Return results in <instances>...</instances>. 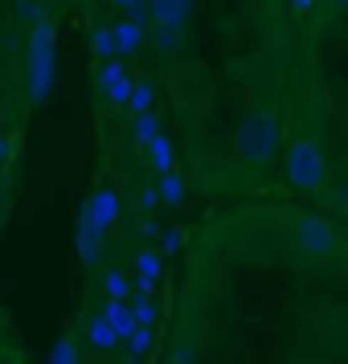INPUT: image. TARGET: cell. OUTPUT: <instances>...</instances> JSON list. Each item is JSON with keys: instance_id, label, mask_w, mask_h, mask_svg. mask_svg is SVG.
I'll return each mask as SVG.
<instances>
[{"instance_id": "cell-12", "label": "cell", "mask_w": 348, "mask_h": 364, "mask_svg": "<svg viewBox=\"0 0 348 364\" xmlns=\"http://www.w3.org/2000/svg\"><path fill=\"white\" fill-rule=\"evenodd\" d=\"M115 46H119V58H123V53H135L139 46H144V25H139L135 17L119 21L115 25Z\"/></svg>"}, {"instance_id": "cell-20", "label": "cell", "mask_w": 348, "mask_h": 364, "mask_svg": "<svg viewBox=\"0 0 348 364\" xmlns=\"http://www.w3.org/2000/svg\"><path fill=\"white\" fill-rule=\"evenodd\" d=\"M127 344H132V356H144V352L152 348V328H148V323H139V328H135V336L127 340Z\"/></svg>"}, {"instance_id": "cell-2", "label": "cell", "mask_w": 348, "mask_h": 364, "mask_svg": "<svg viewBox=\"0 0 348 364\" xmlns=\"http://www.w3.org/2000/svg\"><path fill=\"white\" fill-rule=\"evenodd\" d=\"M25 86H29V102H46L53 86V21L41 17L29 25V41H25Z\"/></svg>"}, {"instance_id": "cell-3", "label": "cell", "mask_w": 348, "mask_h": 364, "mask_svg": "<svg viewBox=\"0 0 348 364\" xmlns=\"http://www.w3.org/2000/svg\"><path fill=\"white\" fill-rule=\"evenodd\" d=\"M279 156V119L270 111H250L238 123V160L246 168H266Z\"/></svg>"}, {"instance_id": "cell-5", "label": "cell", "mask_w": 348, "mask_h": 364, "mask_svg": "<svg viewBox=\"0 0 348 364\" xmlns=\"http://www.w3.org/2000/svg\"><path fill=\"white\" fill-rule=\"evenodd\" d=\"M148 4H152V29L160 37V46L172 41L193 17V0H148Z\"/></svg>"}, {"instance_id": "cell-14", "label": "cell", "mask_w": 348, "mask_h": 364, "mask_svg": "<svg viewBox=\"0 0 348 364\" xmlns=\"http://www.w3.org/2000/svg\"><path fill=\"white\" fill-rule=\"evenodd\" d=\"M90 50H95V58H119V46H115V25H95L90 29Z\"/></svg>"}, {"instance_id": "cell-18", "label": "cell", "mask_w": 348, "mask_h": 364, "mask_svg": "<svg viewBox=\"0 0 348 364\" xmlns=\"http://www.w3.org/2000/svg\"><path fill=\"white\" fill-rule=\"evenodd\" d=\"M50 364H78V344H74V336H62L50 352Z\"/></svg>"}, {"instance_id": "cell-19", "label": "cell", "mask_w": 348, "mask_h": 364, "mask_svg": "<svg viewBox=\"0 0 348 364\" xmlns=\"http://www.w3.org/2000/svg\"><path fill=\"white\" fill-rule=\"evenodd\" d=\"M132 307H135V319H139V323H156V307H152V299L148 295H135L132 299Z\"/></svg>"}, {"instance_id": "cell-24", "label": "cell", "mask_w": 348, "mask_h": 364, "mask_svg": "<svg viewBox=\"0 0 348 364\" xmlns=\"http://www.w3.org/2000/svg\"><path fill=\"white\" fill-rule=\"evenodd\" d=\"M50 4H53V9H62V4H70V0H50Z\"/></svg>"}, {"instance_id": "cell-22", "label": "cell", "mask_w": 348, "mask_h": 364, "mask_svg": "<svg viewBox=\"0 0 348 364\" xmlns=\"http://www.w3.org/2000/svg\"><path fill=\"white\" fill-rule=\"evenodd\" d=\"M111 4H115L119 13H127V17H132V13L139 9V4H144V0H111Z\"/></svg>"}, {"instance_id": "cell-6", "label": "cell", "mask_w": 348, "mask_h": 364, "mask_svg": "<svg viewBox=\"0 0 348 364\" xmlns=\"http://www.w3.org/2000/svg\"><path fill=\"white\" fill-rule=\"evenodd\" d=\"M95 86H99L102 95H107V102H115V107H127V102H132V90H135L132 74L123 70L119 58H107V62L95 70Z\"/></svg>"}, {"instance_id": "cell-13", "label": "cell", "mask_w": 348, "mask_h": 364, "mask_svg": "<svg viewBox=\"0 0 348 364\" xmlns=\"http://www.w3.org/2000/svg\"><path fill=\"white\" fill-rule=\"evenodd\" d=\"M78 254H83L86 266H95V258L102 254V230L86 225V221H78Z\"/></svg>"}, {"instance_id": "cell-8", "label": "cell", "mask_w": 348, "mask_h": 364, "mask_svg": "<svg viewBox=\"0 0 348 364\" xmlns=\"http://www.w3.org/2000/svg\"><path fill=\"white\" fill-rule=\"evenodd\" d=\"M164 274V250H139L135 254V295H152Z\"/></svg>"}, {"instance_id": "cell-17", "label": "cell", "mask_w": 348, "mask_h": 364, "mask_svg": "<svg viewBox=\"0 0 348 364\" xmlns=\"http://www.w3.org/2000/svg\"><path fill=\"white\" fill-rule=\"evenodd\" d=\"M102 287H107V295L111 299H132V279H127L123 270H107Z\"/></svg>"}, {"instance_id": "cell-11", "label": "cell", "mask_w": 348, "mask_h": 364, "mask_svg": "<svg viewBox=\"0 0 348 364\" xmlns=\"http://www.w3.org/2000/svg\"><path fill=\"white\" fill-rule=\"evenodd\" d=\"M148 156V164L156 168V176H164V172H172V164H176V148H172V139L168 135H160V139H152V148L144 151Z\"/></svg>"}, {"instance_id": "cell-23", "label": "cell", "mask_w": 348, "mask_h": 364, "mask_svg": "<svg viewBox=\"0 0 348 364\" xmlns=\"http://www.w3.org/2000/svg\"><path fill=\"white\" fill-rule=\"evenodd\" d=\"M312 4H315V0H291V13H295V17H303V13H307Z\"/></svg>"}, {"instance_id": "cell-4", "label": "cell", "mask_w": 348, "mask_h": 364, "mask_svg": "<svg viewBox=\"0 0 348 364\" xmlns=\"http://www.w3.org/2000/svg\"><path fill=\"white\" fill-rule=\"evenodd\" d=\"M295 250L312 262H328L340 254V230L332 225L328 217L320 213H303L295 221Z\"/></svg>"}, {"instance_id": "cell-7", "label": "cell", "mask_w": 348, "mask_h": 364, "mask_svg": "<svg viewBox=\"0 0 348 364\" xmlns=\"http://www.w3.org/2000/svg\"><path fill=\"white\" fill-rule=\"evenodd\" d=\"M78 221H86V225H95V230H111L119 221V197L111 193V188H99V193H90V200L83 205V217Z\"/></svg>"}, {"instance_id": "cell-9", "label": "cell", "mask_w": 348, "mask_h": 364, "mask_svg": "<svg viewBox=\"0 0 348 364\" xmlns=\"http://www.w3.org/2000/svg\"><path fill=\"white\" fill-rule=\"evenodd\" d=\"M86 336H90V344L99 348V352H107V348L119 344V331H115V323H111V315L107 311H99V315L86 319Z\"/></svg>"}, {"instance_id": "cell-21", "label": "cell", "mask_w": 348, "mask_h": 364, "mask_svg": "<svg viewBox=\"0 0 348 364\" xmlns=\"http://www.w3.org/2000/svg\"><path fill=\"white\" fill-rule=\"evenodd\" d=\"M181 242H184L181 230H168L164 233V254H176V250H181Z\"/></svg>"}, {"instance_id": "cell-16", "label": "cell", "mask_w": 348, "mask_h": 364, "mask_svg": "<svg viewBox=\"0 0 348 364\" xmlns=\"http://www.w3.org/2000/svg\"><path fill=\"white\" fill-rule=\"evenodd\" d=\"M152 102H156V90H152V82H135L132 90V102H127V111L135 115H144V111H152Z\"/></svg>"}, {"instance_id": "cell-15", "label": "cell", "mask_w": 348, "mask_h": 364, "mask_svg": "<svg viewBox=\"0 0 348 364\" xmlns=\"http://www.w3.org/2000/svg\"><path fill=\"white\" fill-rule=\"evenodd\" d=\"M156 193H160V200H164L168 209H176V205L184 200V181L176 176V172H164L160 184H156Z\"/></svg>"}, {"instance_id": "cell-10", "label": "cell", "mask_w": 348, "mask_h": 364, "mask_svg": "<svg viewBox=\"0 0 348 364\" xmlns=\"http://www.w3.org/2000/svg\"><path fill=\"white\" fill-rule=\"evenodd\" d=\"M160 115L156 111H144V115H135L132 123V139H135V151H148L152 148V139H160Z\"/></svg>"}, {"instance_id": "cell-25", "label": "cell", "mask_w": 348, "mask_h": 364, "mask_svg": "<svg viewBox=\"0 0 348 364\" xmlns=\"http://www.w3.org/2000/svg\"><path fill=\"white\" fill-rule=\"evenodd\" d=\"M336 9H348V0H336Z\"/></svg>"}, {"instance_id": "cell-1", "label": "cell", "mask_w": 348, "mask_h": 364, "mask_svg": "<svg viewBox=\"0 0 348 364\" xmlns=\"http://www.w3.org/2000/svg\"><path fill=\"white\" fill-rule=\"evenodd\" d=\"M283 176L299 193H324L328 188V156L312 135H295L283 151Z\"/></svg>"}]
</instances>
